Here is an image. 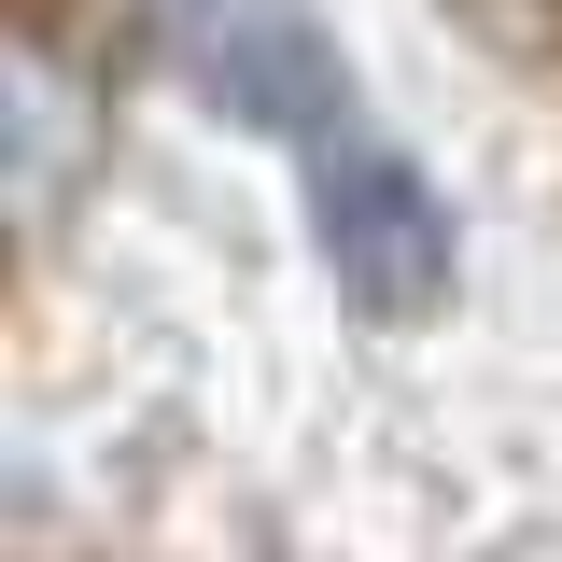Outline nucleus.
Here are the masks:
<instances>
[{
	"label": "nucleus",
	"mask_w": 562,
	"mask_h": 562,
	"mask_svg": "<svg viewBox=\"0 0 562 562\" xmlns=\"http://www.w3.org/2000/svg\"><path fill=\"white\" fill-rule=\"evenodd\" d=\"M324 254L366 310H422L436 281H450V211L422 198V169L394 155H366V140H324Z\"/></svg>",
	"instance_id": "obj_1"
},
{
	"label": "nucleus",
	"mask_w": 562,
	"mask_h": 562,
	"mask_svg": "<svg viewBox=\"0 0 562 562\" xmlns=\"http://www.w3.org/2000/svg\"><path fill=\"white\" fill-rule=\"evenodd\" d=\"M70 155H85V99H70V57L43 43V57L14 70V198H29V211H57Z\"/></svg>",
	"instance_id": "obj_2"
}]
</instances>
